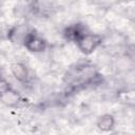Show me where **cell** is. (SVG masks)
<instances>
[{
	"label": "cell",
	"mask_w": 135,
	"mask_h": 135,
	"mask_svg": "<svg viewBox=\"0 0 135 135\" xmlns=\"http://www.w3.org/2000/svg\"><path fill=\"white\" fill-rule=\"evenodd\" d=\"M102 82V75L96 65L89 60H79L68 68L63 76L65 93H77L98 85Z\"/></svg>",
	"instance_id": "obj_1"
},
{
	"label": "cell",
	"mask_w": 135,
	"mask_h": 135,
	"mask_svg": "<svg viewBox=\"0 0 135 135\" xmlns=\"http://www.w3.org/2000/svg\"><path fill=\"white\" fill-rule=\"evenodd\" d=\"M102 42H103V37L100 34L92 32L88 27L78 36V38L75 40L74 43L82 54L91 55L99 46H101Z\"/></svg>",
	"instance_id": "obj_2"
},
{
	"label": "cell",
	"mask_w": 135,
	"mask_h": 135,
	"mask_svg": "<svg viewBox=\"0 0 135 135\" xmlns=\"http://www.w3.org/2000/svg\"><path fill=\"white\" fill-rule=\"evenodd\" d=\"M115 117L112 114L105 113L100 115L96 120V127L102 132H110L115 127Z\"/></svg>",
	"instance_id": "obj_6"
},
{
	"label": "cell",
	"mask_w": 135,
	"mask_h": 135,
	"mask_svg": "<svg viewBox=\"0 0 135 135\" xmlns=\"http://www.w3.org/2000/svg\"><path fill=\"white\" fill-rule=\"evenodd\" d=\"M31 30H32V26H30L28 24H25V23L15 24L7 31L6 37L12 43L22 45L25 37L27 36Z\"/></svg>",
	"instance_id": "obj_4"
},
{
	"label": "cell",
	"mask_w": 135,
	"mask_h": 135,
	"mask_svg": "<svg viewBox=\"0 0 135 135\" xmlns=\"http://www.w3.org/2000/svg\"><path fill=\"white\" fill-rule=\"evenodd\" d=\"M22 46L31 53H42L47 49V41L36 28L32 27L25 37Z\"/></svg>",
	"instance_id": "obj_3"
},
{
	"label": "cell",
	"mask_w": 135,
	"mask_h": 135,
	"mask_svg": "<svg viewBox=\"0 0 135 135\" xmlns=\"http://www.w3.org/2000/svg\"><path fill=\"white\" fill-rule=\"evenodd\" d=\"M11 73L14 76V78L20 82V83H27L31 79V75H30V71L28 68L22 63V62H13L9 66Z\"/></svg>",
	"instance_id": "obj_5"
}]
</instances>
